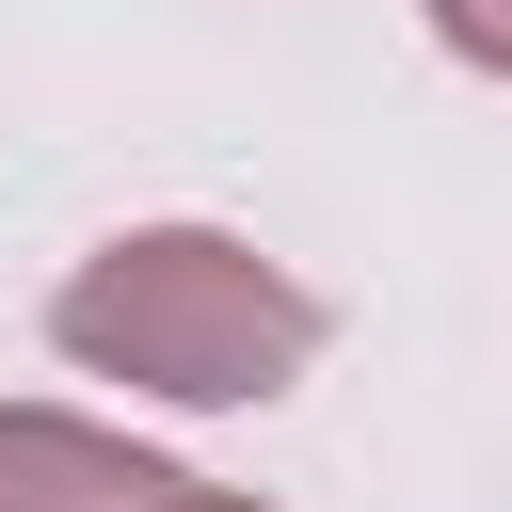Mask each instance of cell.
Masks as SVG:
<instances>
[{"mask_svg":"<svg viewBox=\"0 0 512 512\" xmlns=\"http://www.w3.org/2000/svg\"><path fill=\"white\" fill-rule=\"evenodd\" d=\"M48 352L160 416H256L336 352V304L288 256H256L240 224H112L48 288Z\"/></svg>","mask_w":512,"mask_h":512,"instance_id":"6da1fadb","label":"cell"},{"mask_svg":"<svg viewBox=\"0 0 512 512\" xmlns=\"http://www.w3.org/2000/svg\"><path fill=\"white\" fill-rule=\"evenodd\" d=\"M176 464L80 400H0V512H144Z\"/></svg>","mask_w":512,"mask_h":512,"instance_id":"7a4b0ae2","label":"cell"},{"mask_svg":"<svg viewBox=\"0 0 512 512\" xmlns=\"http://www.w3.org/2000/svg\"><path fill=\"white\" fill-rule=\"evenodd\" d=\"M432 32H448V64L512 80V0H432Z\"/></svg>","mask_w":512,"mask_h":512,"instance_id":"3957f363","label":"cell"},{"mask_svg":"<svg viewBox=\"0 0 512 512\" xmlns=\"http://www.w3.org/2000/svg\"><path fill=\"white\" fill-rule=\"evenodd\" d=\"M144 512H272V496H240V480H192V464H176V480H160Z\"/></svg>","mask_w":512,"mask_h":512,"instance_id":"277c9868","label":"cell"}]
</instances>
